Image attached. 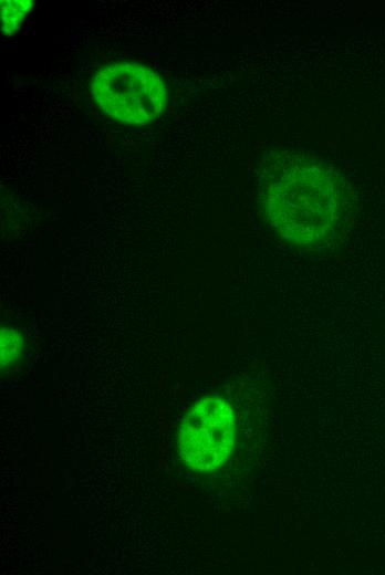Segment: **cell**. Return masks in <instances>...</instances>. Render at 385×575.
<instances>
[{"label":"cell","mask_w":385,"mask_h":575,"mask_svg":"<svg viewBox=\"0 0 385 575\" xmlns=\"http://www.w3.org/2000/svg\"><path fill=\"white\" fill-rule=\"evenodd\" d=\"M262 184L263 213L281 240L304 252L329 245L340 217V195L326 167L308 161L277 165Z\"/></svg>","instance_id":"cell-1"},{"label":"cell","mask_w":385,"mask_h":575,"mask_svg":"<svg viewBox=\"0 0 385 575\" xmlns=\"http://www.w3.org/2000/svg\"><path fill=\"white\" fill-rule=\"evenodd\" d=\"M92 92L106 114L129 124L155 119L166 105V88L159 76L132 63L101 69L92 80Z\"/></svg>","instance_id":"cell-2"},{"label":"cell","mask_w":385,"mask_h":575,"mask_svg":"<svg viewBox=\"0 0 385 575\" xmlns=\"http://www.w3.org/2000/svg\"><path fill=\"white\" fill-rule=\"evenodd\" d=\"M233 439V411L217 395L200 399L179 426L180 454L186 464L196 471H210L226 462Z\"/></svg>","instance_id":"cell-3"},{"label":"cell","mask_w":385,"mask_h":575,"mask_svg":"<svg viewBox=\"0 0 385 575\" xmlns=\"http://www.w3.org/2000/svg\"><path fill=\"white\" fill-rule=\"evenodd\" d=\"M31 8L32 2L29 0L1 1V22L3 32L13 33Z\"/></svg>","instance_id":"cell-4"},{"label":"cell","mask_w":385,"mask_h":575,"mask_svg":"<svg viewBox=\"0 0 385 575\" xmlns=\"http://www.w3.org/2000/svg\"><path fill=\"white\" fill-rule=\"evenodd\" d=\"M24 349V342L22 336L12 328H1L0 353L1 367H9L21 355Z\"/></svg>","instance_id":"cell-5"}]
</instances>
